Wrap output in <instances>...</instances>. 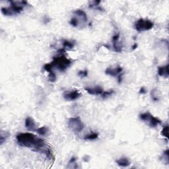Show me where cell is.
Listing matches in <instances>:
<instances>
[{"label": "cell", "instance_id": "obj_1", "mask_svg": "<svg viewBox=\"0 0 169 169\" xmlns=\"http://www.w3.org/2000/svg\"><path fill=\"white\" fill-rule=\"evenodd\" d=\"M18 144L24 147L30 148L33 151L44 154L50 161L54 159L53 152L46 143L39 137L31 133H21L16 137Z\"/></svg>", "mask_w": 169, "mask_h": 169}, {"label": "cell", "instance_id": "obj_2", "mask_svg": "<svg viewBox=\"0 0 169 169\" xmlns=\"http://www.w3.org/2000/svg\"><path fill=\"white\" fill-rule=\"evenodd\" d=\"M10 6L8 7H1V13L5 16H12L20 13L23 11L25 6L27 5L28 3L25 1H10Z\"/></svg>", "mask_w": 169, "mask_h": 169}, {"label": "cell", "instance_id": "obj_3", "mask_svg": "<svg viewBox=\"0 0 169 169\" xmlns=\"http://www.w3.org/2000/svg\"><path fill=\"white\" fill-rule=\"evenodd\" d=\"M53 67H56L60 71H64L71 63V60L66 58L64 55H61L54 58L53 62H51Z\"/></svg>", "mask_w": 169, "mask_h": 169}, {"label": "cell", "instance_id": "obj_4", "mask_svg": "<svg viewBox=\"0 0 169 169\" xmlns=\"http://www.w3.org/2000/svg\"><path fill=\"white\" fill-rule=\"evenodd\" d=\"M139 118L141 120L146 123L151 127H156L157 126L161 125L162 124L161 120L153 116L149 112L141 114L139 115Z\"/></svg>", "mask_w": 169, "mask_h": 169}, {"label": "cell", "instance_id": "obj_5", "mask_svg": "<svg viewBox=\"0 0 169 169\" xmlns=\"http://www.w3.org/2000/svg\"><path fill=\"white\" fill-rule=\"evenodd\" d=\"M154 27V23L151 21L149 19H139V20L135 21L134 23V28L135 29L141 33V32L148 31L152 29Z\"/></svg>", "mask_w": 169, "mask_h": 169}, {"label": "cell", "instance_id": "obj_6", "mask_svg": "<svg viewBox=\"0 0 169 169\" xmlns=\"http://www.w3.org/2000/svg\"><path fill=\"white\" fill-rule=\"evenodd\" d=\"M68 126L73 132L79 133L84 128V124L79 117L70 118L68 120Z\"/></svg>", "mask_w": 169, "mask_h": 169}, {"label": "cell", "instance_id": "obj_7", "mask_svg": "<svg viewBox=\"0 0 169 169\" xmlns=\"http://www.w3.org/2000/svg\"><path fill=\"white\" fill-rule=\"evenodd\" d=\"M63 98L66 101H75L81 96V94L77 90L66 91L63 93Z\"/></svg>", "mask_w": 169, "mask_h": 169}, {"label": "cell", "instance_id": "obj_8", "mask_svg": "<svg viewBox=\"0 0 169 169\" xmlns=\"http://www.w3.org/2000/svg\"><path fill=\"white\" fill-rule=\"evenodd\" d=\"M112 43H113V48L115 52L120 53L122 51V44L120 41V34H116L114 35L112 37Z\"/></svg>", "mask_w": 169, "mask_h": 169}, {"label": "cell", "instance_id": "obj_9", "mask_svg": "<svg viewBox=\"0 0 169 169\" xmlns=\"http://www.w3.org/2000/svg\"><path fill=\"white\" fill-rule=\"evenodd\" d=\"M123 71V68H121L120 66H117L116 68H108L105 70V73L106 75L112 76V77H118V76L122 74V72Z\"/></svg>", "mask_w": 169, "mask_h": 169}, {"label": "cell", "instance_id": "obj_10", "mask_svg": "<svg viewBox=\"0 0 169 169\" xmlns=\"http://www.w3.org/2000/svg\"><path fill=\"white\" fill-rule=\"evenodd\" d=\"M25 127L31 132H36L37 130V124L35 122V121L33 118L31 117H27L25 122Z\"/></svg>", "mask_w": 169, "mask_h": 169}, {"label": "cell", "instance_id": "obj_11", "mask_svg": "<svg viewBox=\"0 0 169 169\" xmlns=\"http://www.w3.org/2000/svg\"><path fill=\"white\" fill-rule=\"evenodd\" d=\"M85 90L87 91L89 94L92 95H100L103 93V89L99 86H97L95 87H85Z\"/></svg>", "mask_w": 169, "mask_h": 169}, {"label": "cell", "instance_id": "obj_12", "mask_svg": "<svg viewBox=\"0 0 169 169\" xmlns=\"http://www.w3.org/2000/svg\"><path fill=\"white\" fill-rule=\"evenodd\" d=\"M158 75L161 77L167 78L168 77V65L158 68Z\"/></svg>", "mask_w": 169, "mask_h": 169}, {"label": "cell", "instance_id": "obj_13", "mask_svg": "<svg viewBox=\"0 0 169 169\" xmlns=\"http://www.w3.org/2000/svg\"><path fill=\"white\" fill-rule=\"evenodd\" d=\"M116 162L117 165L120 166V167H128L130 165V161L128 159V158H127L126 157H122L120 158L119 159L116 161Z\"/></svg>", "mask_w": 169, "mask_h": 169}, {"label": "cell", "instance_id": "obj_14", "mask_svg": "<svg viewBox=\"0 0 169 169\" xmlns=\"http://www.w3.org/2000/svg\"><path fill=\"white\" fill-rule=\"evenodd\" d=\"M36 132L41 136H45L48 134V133L49 132V128L48 126H42L40 127H38Z\"/></svg>", "mask_w": 169, "mask_h": 169}, {"label": "cell", "instance_id": "obj_15", "mask_svg": "<svg viewBox=\"0 0 169 169\" xmlns=\"http://www.w3.org/2000/svg\"><path fill=\"white\" fill-rule=\"evenodd\" d=\"M63 48L65 50H71L73 48V47L75 46V43H73L71 41L68 40H64L63 41Z\"/></svg>", "mask_w": 169, "mask_h": 169}, {"label": "cell", "instance_id": "obj_16", "mask_svg": "<svg viewBox=\"0 0 169 169\" xmlns=\"http://www.w3.org/2000/svg\"><path fill=\"white\" fill-rule=\"evenodd\" d=\"M151 97L152 100L153 101H159L160 99V95L159 93V91L157 89H153L151 92Z\"/></svg>", "mask_w": 169, "mask_h": 169}, {"label": "cell", "instance_id": "obj_17", "mask_svg": "<svg viewBox=\"0 0 169 169\" xmlns=\"http://www.w3.org/2000/svg\"><path fill=\"white\" fill-rule=\"evenodd\" d=\"M98 133L96 132L91 133L90 134H88L86 136L84 137L85 140H95L98 138Z\"/></svg>", "mask_w": 169, "mask_h": 169}, {"label": "cell", "instance_id": "obj_18", "mask_svg": "<svg viewBox=\"0 0 169 169\" xmlns=\"http://www.w3.org/2000/svg\"><path fill=\"white\" fill-rule=\"evenodd\" d=\"M161 133L162 136L165 137V138H166L168 139V126H164V127L162 128L161 131Z\"/></svg>", "mask_w": 169, "mask_h": 169}, {"label": "cell", "instance_id": "obj_19", "mask_svg": "<svg viewBox=\"0 0 169 169\" xmlns=\"http://www.w3.org/2000/svg\"><path fill=\"white\" fill-rule=\"evenodd\" d=\"M10 135V134L8 132H5V134L4 135V133L1 132V137H0V142H1V145L4 143V141L6 140L8 137Z\"/></svg>", "mask_w": 169, "mask_h": 169}, {"label": "cell", "instance_id": "obj_20", "mask_svg": "<svg viewBox=\"0 0 169 169\" xmlns=\"http://www.w3.org/2000/svg\"><path fill=\"white\" fill-rule=\"evenodd\" d=\"M48 79L50 82H55L56 81V75L55 74V73L54 71L49 73Z\"/></svg>", "mask_w": 169, "mask_h": 169}, {"label": "cell", "instance_id": "obj_21", "mask_svg": "<svg viewBox=\"0 0 169 169\" xmlns=\"http://www.w3.org/2000/svg\"><path fill=\"white\" fill-rule=\"evenodd\" d=\"M114 93V91L113 90H110V91H106V92H103V93L102 94V97L103 98H106L108 97H110V95H112Z\"/></svg>", "mask_w": 169, "mask_h": 169}, {"label": "cell", "instance_id": "obj_22", "mask_svg": "<svg viewBox=\"0 0 169 169\" xmlns=\"http://www.w3.org/2000/svg\"><path fill=\"white\" fill-rule=\"evenodd\" d=\"M87 75H88V71H87V70H82V71H79L78 73V75L79 76V77H81V78L87 77Z\"/></svg>", "mask_w": 169, "mask_h": 169}, {"label": "cell", "instance_id": "obj_23", "mask_svg": "<svg viewBox=\"0 0 169 169\" xmlns=\"http://www.w3.org/2000/svg\"><path fill=\"white\" fill-rule=\"evenodd\" d=\"M147 92V91L145 90V89L144 87H141V89L139 90V94H143L144 95Z\"/></svg>", "mask_w": 169, "mask_h": 169}, {"label": "cell", "instance_id": "obj_24", "mask_svg": "<svg viewBox=\"0 0 169 169\" xmlns=\"http://www.w3.org/2000/svg\"><path fill=\"white\" fill-rule=\"evenodd\" d=\"M132 48H133V50H135L136 48H138V44H135L134 45H133V46H132Z\"/></svg>", "mask_w": 169, "mask_h": 169}]
</instances>
